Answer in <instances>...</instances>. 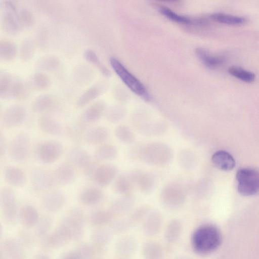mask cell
Instances as JSON below:
<instances>
[{"label":"cell","instance_id":"obj_10","mask_svg":"<svg viewBox=\"0 0 259 259\" xmlns=\"http://www.w3.org/2000/svg\"><path fill=\"white\" fill-rule=\"evenodd\" d=\"M187 199L184 188L179 184L170 183L165 185L160 193L162 204L169 209H177L184 205Z\"/></svg>","mask_w":259,"mask_h":259},{"label":"cell","instance_id":"obj_38","mask_svg":"<svg viewBox=\"0 0 259 259\" xmlns=\"http://www.w3.org/2000/svg\"><path fill=\"white\" fill-rule=\"evenodd\" d=\"M196 54L201 62L210 68H214L224 62V59L220 56L212 55L204 49L199 48L196 50Z\"/></svg>","mask_w":259,"mask_h":259},{"label":"cell","instance_id":"obj_18","mask_svg":"<svg viewBox=\"0 0 259 259\" xmlns=\"http://www.w3.org/2000/svg\"><path fill=\"white\" fill-rule=\"evenodd\" d=\"M0 253L6 259H25L24 248L17 239L11 237L3 239L0 245Z\"/></svg>","mask_w":259,"mask_h":259},{"label":"cell","instance_id":"obj_8","mask_svg":"<svg viewBox=\"0 0 259 259\" xmlns=\"http://www.w3.org/2000/svg\"><path fill=\"white\" fill-rule=\"evenodd\" d=\"M31 141L25 132L17 134L8 143V152L11 159L16 162L26 161L30 154Z\"/></svg>","mask_w":259,"mask_h":259},{"label":"cell","instance_id":"obj_54","mask_svg":"<svg viewBox=\"0 0 259 259\" xmlns=\"http://www.w3.org/2000/svg\"><path fill=\"white\" fill-rule=\"evenodd\" d=\"M19 17L22 26H29L33 23V16L31 13L26 9L19 10Z\"/></svg>","mask_w":259,"mask_h":259},{"label":"cell","instance_id":"obj_57","mask_svg":"<svg viewBox=\"0 0 259 259\" xmlns=\"http://www.w3.org/2000/svg\"><path fill=\"white\" fill-rule=\"evenodd\" d=\"M174 259H194L190 256L184 255H180L176 256Z\"/></svg>","mask_w":259,"mask_h":259},{"label":"cell","instance_id":"obj_40","mask_svg":"<svg viewBox=\"0 0 259 259\" xmlns=\"http://www.w3.org/2000/svg\"><path fill=\"white\" fill-rule=\"evenodd\" d=\"M17 54V48L12 41L4 39L0 43V57L2 60L10 61L13 60Z\"/></svg>","mask_w":259,"mask_h":259},{"label":"cell","instance_id":"obj_41","mask_svg":"<svg viewBox=\"0 0 259 259\" xmlns=\"http://www.w3.org/2000/svg\"><path fill=\"white\" fill-rule=\"evenodd\" d=\"M100 93L101 89L98 86L94 85L90 88L78 98L76 103V107L82 108L85 106L94 101Z\"/></svg>","mask_w":259,"mask_h":259},{"label":"cell","instance_id":"obj_52","mask_svg":"<svg viewBox=\"0 0 259 259\" xmlns=\"http://www.w3.org/2000/svg\"><path fill=\"white\" fill-rule=\"evenodd\" d=\"M83 57L87 61L98 68L103 74L107 75L108 73L106 68L101 63L94 51L90 49L85 50L83 53Z\"/></svg>","mask_w":259,"mask_h":259},{"label":"cell","instance_id":"obj_32","mask_svg":"<svg viewBox=\"0 0 259 259\" xmlns=\"http://www.w3.org/2000/svg\"><path fill=\"white\" fill-rule=\"evenodd\" d=\"M105 104L101 101L94 102L83 112L81 120L83 123H92L97 121L103 114Z\"/></svg>","mask_w":259,"mask_h":259},{"label":"cell","instance_id":"obj_11","mask_svg":"<svg viewBox=\"0 0 259 259\" xmlns=\"http://www.w3.org/2000/svg\"><path fill=\"white\" fill-rule=\"evenodd\" d=\"M72 241L69 232L60 224L44 239L40 240V246L45 250L58 249Z\"/></svg>","mask_w":259,"mask_h":259},{"label":"cell","instance_id":"obj_17","mask_svg":"<svg viewBox=\"0 0 259 259\" xmlns=\"http://www.w3.org/2000/svg\"><path fill=\"white\" fill-rule=\"evenodd\" d=\"M118 171V168L115 165L103 164L97 167L92 178L98 186L105 187L115 180Z\"/></svg>","mask_w":259,"mask_h":259},{"label":"cell","instance_id":"obj_16","mask_svg":"<svg viewBox=\"0 0 259 259\" xmlns=\"http://www.w3.org/2000/svg\"><path fill=\"white\" fill-rule=\"evenodd\" d=\"M66 203L65 194L59 190H50L42 197V208L50 213H56L63 209Z\"/></svg>","mask_w":259,"mask_h":259},{"label":"cell","instance_id":"obj_9","mask_svg":"<svg viewBox=\"0 0 259 259\" xmlns=\"http://www.w3.org/2000/svg\"><path fill=\"white\" fill-rule=\"evenodd\" d=\"M64 152L61 143L54 140H44L35 146L34 153L36 158L44 164H51L57 161Z\"/></svg>","mask_w":259,"mask_h":259},{"label":"cell","instance_id":"obj_34","mask_svg":"<svg viewBox=\"0 0 259 259\" xmlns=\"http://www.w3.org/2000/svg\"><path fill=\"white\" fill-rule=\"evenodd\" d=\"M116 147L111 144L104 143L99 145L95 150L94 158L98 162L114 160L117 155Z\"/></svg>","mask_w":259,"mask_h":259},{"label":"cell","instance_id":"obj_21","mask_svg":"<svg viewBox=\"0 0 259 259\" xmlns=\"http://www.w3.org/2000/svg\"><path fill=\"white\" fill-rule=\"evenodd\" d=\"M39 218L37 209L32 205H24L19 210L18 220L23 228H34Z\"/></svg>","mask_w":259,"mask_h":259},{"label":"cell","instance_id":"obj_43","mask_svg":"<svg viewBox=\"0 0 259 259\" xmlns=\"http://www.w3.org/2000/svg\"><path fill=\"white\" fill-rule=\"evenodd\" d=\"M30 84L35 90L43 91L49 88L51 80L47 74L38 72L32 76L30 78Z\"/></svg>","mask_w":259,"mask_h":259},{"label":"cell","instance_id":"obj_5","mask_svg":"<svg viewBox=\"0 0 259 259\" xmlns=\"http://www.w3.org/2000/svg\"><path fill=\"white\" fill-rule=\"evenodd\" d=\"M0 207L5 223L15 225L18 220L19 209L15 193L10 187H4L0 190Z\"/></svg>","mask_w":259,"mask_h":259},{"label":"cell","instance_id":"obj_29","mask_svg":"<svg viewBox=\"0 0 259 259\" xmlns=\"http://www.w3.org/2000/svg\"><path fill=\"white\" fill-rule=\"evenodd\" d=\"M137 240L131 236H126L119 238L114 245L115 252L119 256L129 257L137 250Z\"/></svg>","mask_w":259,"mask_h":259},{"label":"cell","instance_id":"obj_27","mask_svg":"<svg viewBox=\"0 0 259 259\" xmlns=\"http://www.w3.org/2000/svg\"><path fill=\"white\" fill-rule=\"evenodd\" d=\"M134 202V196L131 193L122 195L111 203L109 209L115 217L123 215L131 210Z\"/></svg>","mask_w":259,"mask_h":259},{"label":"cell","instance_id":"obj_2","mask_svg":"<svg viewBox=\"0 0 259 259\" xmlns=\"http://www.w3.org/2000/svg\"><path fill=\"white\" fill-rule=\"evenodd\" d=\"M87 221L88 217L84 210L79 207H73L61 218L59 224L69 232L72 241H78L84 236Z\"/></svg>","mask_w":259,"mask_h":259},{"label":"cell","instance_id":"obj_39","mask_svg":"<svg viewBox=\"0 0 259 259\" xmlns=\"http://www.w3.org/2000/svg\"><path fill=\"white\" fill-rule=\"evenodd\" d=\"M142 252L145 259H161L163 256L162 246L153 241L145 242L143 245Z\"/></svg>","mask_w":259,"mask_h":259},{"label":"cell","instance_id":"obj_56","mask_svg":"<svg viewBox=\"0 0 259 259\" xmlns=\"http://www.w3.org/2000/svg\"><path fill=\"white\" fill-rule=\"evenodd\" d=\"M33 259H52L49 255L48 254L43 253V252H39L36 253Z\"/></svg>","mask_w":259,"mask_h":259},{"label":"cell","instance_id":"obj_14","mask_svg":"<svg viewBox=\"0 0 259 259\" xmlns=\"http://www.w3.org/2000/svg\"><path fill=\"white\" fill-rule=\"evenodd\" d=\"M199 248L203 252L214 250L222 241L221 234L219 230L213 226H206L199 233Z\"/></svg>","mask_w":259,"mask_h":259},{"label":"cell","instance_id":"obj_28","mask_svg":"<svg viewBox=\"0 0 259 259\" xmlns=\"http://www.w3.org/2000/svg\"><path fill=\"white\" fill-rule=\"evenodd\" d=\"M114 218L109 209H97L90 213L88 221L93 227H106L111 224Z\"/></svg>","mask_w":259,"mask_h":259},{"label":"cell","instance_id":"obj_7","mask_svg":"<svg viewBox=\"0 0 259 259\" xmlns=\"http://www.w3.org/2000/svg\"><path fill=\"white\" fill-rule=\"evenodd\" d=\"M67 157L69 163L81 169L87 176L92 177L99 165H97L98 161L91 157L88 151L79 146L71 148L68 152Z\"/></svg>","mask_w":259,"mask_h":259},{"label":"cell","instance_id":"obj_26","mask_svg":"<svg viewBox=\"0 0 259 259\" xmlns=\"http://www.w3.org/2000/svg\"><path fill=\"white\" fill-rule=\"evenodd\" d=\"M4 178L5 182L14 187H20L25 185L26 176L20 167L9 165L4 170Z\"/></svg>","mask_w":259,"mask_h":259},{"label":"cell","instance_id":"obj_46","mask_svg":"<svg viewBox=\"0 0 259 259\" xmlns=\"http://www.w3.org/2000/svg\"><path fill=\"white\" fill-rule=\"evenodd\" d=\"M115 135L118 140L124 144H131L135 140L133 131L126 125H118L115 130Z\"/></svg>","mask_w":259,"mask_h":259},{"label":"cell","instance_id":"obj_20","mask_svg":"<svg viewBox=\"0 0 259 259\" xmlns=\"http://www.w3.org/2000/svg\"><path fill=\"white\" fill-rule=\"evenodd\" d=\"M139 174V172L135 171L117 176L113 183L114 191L122 195L131 193L133 186L136 184Z\"/></svg>","mask_w":259,"mask_h":259},{"label":"cell","instance_id":"obj_19","mask_svg":"<svg viewBox=\"0 0 259 259\" xmlns=\"http://www.w3.org/2000/svg\"><path fill=\"white\" fill-rule=\"evenodd\" d=\"M55 183L66 186L72 183L76 177L74 166L69 162H63L58 165L53 174Z\"/></svg>","mask_w":259,"mask_h":259},{"label":"cell","instance_id":"obj_24","mask_svg":"<svg viewBox=\"0 0 259 259\" xmlns=\"http://www.w3.org/2000/svg\"><path fill=\"white\" fill-rule=\"evenodd\" d=\"M104 193L99 187L90 186L82 189L78 195V201L82 205L93 206L99 203L103 199Z\"/></svg>","mask_w":259,"mask_h":259},{"label":"cell","instance_id":"obj_47","mask_svg":"<svg viewBox=\"0 0 259 259\" xmlns=\"http://www.w3.org/2000/svg\"><path fill=\"white\" fill-rule=\"evenodd\" d=\"M59 64V60L57 57L49 55L40 58L36 63V66L40 70L52 71L56 69Z\"/></svg>","mask_w":259,"mask_h":259},{"label":"cell","instance_id":"obj_3","mask_svg":"<svg viewBox=\"0 0 259 259\" xmlns=\"http://www.w3.org/2000/svg\"><path fill=\"white\" fill-rule=\"evenodd\" d=\"M26 84L20 78L7 73L1 74L0 95L5 100L24 99L27 96Z\"/></svg>","mask_w":259,"mask_h":259},{"label":"cell","instance_id":"obj_37","mask_svg":"<svg viewBox=\"0 0 259 259\" xmlns=\"http://www.w3.org/2000/svg\"><path fill=\"white\" fill-rule=\"evenodd\" d=\"M183 231V225L178 219L171 220L167 225L164 233L165 240L169 243H175L180 237Z\"/></svg>","mask_w":259,"mask_h":259},{"label":"cell","instance_id":"obj_31","mask_svg":"<svg viewBox=\"0 0 259 259\" xmlns=\"http://www.w3.org/2000/svg\"><path fill=\"white\" fill-rule=\"evenodd\" d=\"M54 97L49 94L40 95L32 102L31 108L34 113H44L54 109L56 106Z\"/></svg>","mask_w":259,"mask_h":259},{"label":"cell","instance_id":"obj_55","mask_svg":"<svg viewBox=\"0 0 259 259\" xmlns=\"http://www.w3.org/2000/svg\"><path fill=\"white\" fill-rule=\"evenodd\" d=\"M8 143L4 135L1 134L0 136V156L3 157L8 152Z\"/></svg>","mask_w":259,"mask_h":259},{"label":"cell","instance_id":"obj_35","mask_svg":"<svg viewBox=\"0 0 259 259\" xmlns=\"http://www.w3.org/2000/svg\"><path fill=\"white\" fill-rule=\"evenodd\" d=\"M54 223L53 219L49 215L40 217L34 227V234L40 241L46 237L51 232Z\"/></svg>","mask_w":259,"mask_h":259},{"label":"cell","instance_id":"obj_36","mask_svg":"<svg viewBox=\"0 0 259 259\" xmlns=\"http://www.w3.org/2000/svg\"><path fill=\"white\" fill-rule=\"evenodd\" d=\"M139 190L143 194H150L153 190L155 185V178L151 172H139L137 181Z\"/></svg>","mask_w":259,"mask_h":259},{"label":"cell","instance_id":"obj_53","mask_svg":"<svg viewBox=\"0 0 259 259\" xmlns=\"http://www.w3.org/2000/svg\"><path fill=\"white\" fill-rule=\"evenodd\" d=\"M34 49V45L31 40L24 41L20 49L21 59L24 61L29 60L33 56Z\"/></svg>","mask_w":259,"mask_h":259},{"label":"cell","instance_id":"obj_42","mask_svg":"<svg viewBox=\"0 0 259 259\" xmlns=\"http://www.w3.org/2000/svg\"><path fill=\"white\" fill-rule=\"evenodd\" d=\"M210 17L218 22L229 25H240L246 22V19L244 17L222 13H213Z\"/></svg>","mask_w":259,"mask_h":259},{"label":"cell","instance_id":"obj_59","mask_svg":"<svg viewBox=\"0 0 259 259\" xmlns=\"http://www.w3.org/2000/svg\"><path fill=\"white\" fill-rule=\"evenodd\" d=\"M0 259H6V258L1 253H0Z\"/></svg>","mask_w":259,"mask_h":259},{"label":"cell","instance_id":"obj_50","mask_svg":"<svg viewBox=\"0 0 259 259\" xmlns=\"http://www.w3.org/2000/svg\"><path fill=\"white\" fill-rule=\"evenodd\" d=\"M109 226L113 234H121L127 231L133 225L127 218L114 220Z\"/></svg>","mask_w":259,"mask_h":259},{"label":"cell","instance_id":"obj_6","mask_svg":"<svg viewBox=\"0 0 259 259\" xmlns=\"http://www.w3.org/2000/svg\"><path fill=\"white\" fill-rule=\"evenodd\" d=\"M239 193L246 196L259 192V171L252 168L239 169L236 175Z\"/></svg>","mask_w":259,"mask_h":259},{"label":"cell","instance_id":"obj_22","mask_svg":"<svg viewBox=\"0 0 259 259\" xmlns=\"http://www.w3.org/2000/svg\"><path fill=\"white\" fill-rule=\"evenodd\" d=\"M37 125L42 132L51 136H59L63 132L61 123L54 116L47 113L38 117Z\"/></svg>","mask_w":259,"mask_h":259},{"label":"cell","instance_id":"obj_45","mask_svg":"<svg viewBox=\"0 0 259 259\" xmlns=\"http://www.w3.org/2000/svg\"><path fill=\"white\" fill-rule=\"evenodd\" d=\"M16 238L24 249H28L33 246L36 238L29 229L23 228L17 231Z\"/></svg>","mask_w":259,"mask_h":259},{"label":"cell","instance_id":"obj_25","mask_svg":"<svg viewBox=\"0 0 259 259\" xmlns=\"http://www.w3.org/2000/svg\"><path fill=\"white\" fill-rule=\"evenodd\" d=\"M162 224V217L157 211H153L148 214L143 221L142 230L144 234L149 237L158 234Z\"/></svg>","mask_w":259,"mask_h":259},{"label":"cell","instance_id":"obj_33","mask_svg":"<svg viewBox=\"0 0 259 259\" xmlns=\"http://www.w3.org/2000/svg\"><path fill=\"white\" fill-rule=\"evenodd\" d=\"M211 161L217 168L223 170H230L235 166V161L233 157L228 152L219 150L212 156Z\"/></svg>","mask_w":259,"mask_h":259},{"label":"cell","instance_id":"obj_23","mask_svg":"<svg viewBox=\"0 0 259 259\" xmlns=\"http://www.w3.org/2000/svg\"><path fill=\"white\" fill-rule=\"evenodd\" d=\"M110 137L109 130L105 126L99 125L90 128L84 135L85 142L91 146L104 144Z\"/></svg>","mask_w":259,"mask_h":259},{"label":"cell","instance_id":"obj_44","mask_svg":"<svg viewBox=\"0 0 259 259\" xmlns=\"http://www.w3.org/2000/svg\"><path fill=\"white\" fill-rule=\"evenodd\" d=\"M178 162L184 169H190L194 167L196 158L194 153L187 149H183L180 151L178 155Z\"/></svg>","mask_w":259,"mask_h":259},{"label":"cell","instance_id":"obj_4","mask_svg":"<svg viewBox=\"0 0 259 259\" xmlns=\"http://www.w3.org/2000/svg\"><path fill=\"white\" fill-rule=\"evenodd\" d=\"M109 62L116 74L132 92L145 100L148 101L150 99L149 93L143 84L118 59L111 57Z\"/></svg>","mask_w":259,"mask_h":259},{"label":"cell","instance_id":"obj_51","mask_svg":"<svg viewBox=\"0 0 259 259\" xmlns=\"http://www.w3.org/2000/svg\"><path fill=\"white\" fill-rule=\"evenodd\" d=\"M160 13L167 19L175 22L188 24L191 23V20L185 16L179 15L168 8L160 7L159 8Z\"/></svg>","mask_w":259,"mask_h":259},{"label":"cell","instance_id":"obj_58","mask_svg":"<svg viewBox=\"0 0 259 259\" xmlns=\"http://www.w3.org/2000/svg\"><path fill=\"white\" fill-rule=\"evenodd\" d=\"M113 259H130L128 257H125V256H122L118 255V256H116Z\"/></svg>","mask_w":259,"mask_h":259},{"label":"cell","instance_id":"obj_12","mask_svg":"<svg viewBox=\"0 0 259 259\" xmlns=\"http://www.w3.org/2000/svg\"><path fill=\"white\" fill-rule=\"evenodd\" d=\"M3 8L2 20L5 31L10 34H16L22 26L19 10L11 2H5Z\"/></svg>","mask_w":259,"mask_h":259},{"label":"cell","instance_id":"obj_48","mask_svg":"<svg viewBox=\"0 0 259 259\" xmlns=\"http://www.w3.org/2000/svg\"><path fill=\"white\" fill-rule=\"evenodd\" d=\"M150 212V207L148 205H141L133 210L130 214L128 219L133 226L144 221Z\"/></svg>","mask_w":259,"mask_h":259},{"label":"cell","instance_id":"obj_13","mask_svg":"<svg viewBox=\"0 0 259 259\" xmlns=\"http://www.w3.org/2000/svg\"><path fill=\"white\" fill-rule=\"evenodd\" d=\"M26 116L24 106L14 104L8 107L3 112L1 119L2 126L5 128H12L21 124Z\"/></svg>","mask_w":259,"mask_h":259},{"label":"cell","instance_id":"obj_1","mask_svg":"<svg viewBox=\"0 0 259 259\" xmlns=\"http://www.w3.org/2000/svg\"><path fill=\"white\" fill-rule=\"evenodd\" d=\"M140 158L146 164L164 166L169 163L173 157L171 148L163 143L151 142L143 146L139 153Z\"/></svg>","mask_w":259,"mask_h":259},{"label":"cell","instance_id":"obj_30","mask_svg":"<svg viewBox=\"0 0 259 259\" xmlns=\"http://www.w3.org/2000/svg\"><path fill=\"white\" fill-rule=\"evenodd\" d=\"M113 233L105 227H94L90 233L91 243L95 245L105 247L111 241Z\"/></svg>","mask_w":259,"mask_h":259},{"label":"cell","instance_id":"obj_15","mask_svg":"<svg viewBox=\"0 0 259 259\" xmlns=\"http://www.w3.org/2000/svg\"><path fill=\"white\" fill-rule=\"evenodd\" d=\"M30 182L35 192L49 191L55 183L53 175L42 168H36L31 173Z\"/></svg>","mask_w":259,"mask_h":259},{"label":"cell","instance_id":"obj_49","mask_svg":"<svg viewBox=\"0 0 259 259\" xmlns=\"http://www.w3.org/2000/svg\"><path fill=\"white\" fill-rule=\"evenodd\" d=\"M228 72L233 76L246 82H252L255 77V75L252 72L238 66L230 67L228 68Z\"/></svg>","mask_w":259,"mask_h":259}]
</instances>
